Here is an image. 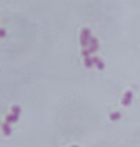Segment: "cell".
I'll return each instance as SVG.
<instances>
[{
	"label": "cell",
	"instance_id": "obj_6",
	"mask_svg": "<svg viewBox=\"0 0 140 147\" xmlns=\"http://www.w3.org/2000/svg\"><path fill=\"white\" fill-rule=\"evenodd\" d=\"M119 119H120V113H119V111H113V113L110 114V120L116 121V120H119Z\"/></svg>",
	"mask_w": 140,
	"mask_h": 147
},
{
	"label": "cell",
	"instance_id": "obj_1",
	"mask_svg": "<svg viewBox=\"0 0 140 147\" xmlns=\"http://www.w3.org/2000/svg\"><path fill=\"white\" fill-rule=\"evenodd\" d=\"M92 39V33H90V29H83L82 33H80V45L82 47H89V42Z\"/></svg>",
	"mask_w": 140,
	"mask_h": 147
},
{
	"label": "cell",
	"instance_id": "obj_5",
	"mask_svg": "<svg viewBox=\"0 0 140 147\" xmlns=\"http://www.w3.org/2000/svg\"><path fill=\"white\" fill-rule=\"evenodd\" d=\"M85 66H86L87 69H90V67H93V66H94L93 57H86V59H85Z\"/></svg>",
	"mask_w": 140,
	"mask_h": 147
},
{
	"label": "cell",
	"instance_id": "obj_2",
	"mask_svg": "<svg viewBox=\"0 0 140 147\" xmlns=\"http://www.w3.org/2000/svg\"><path fill=\"white\" fill-rule=\"evenodd\" d=\"M87 49L90 50V53H94V51L99 50V40H97L96 37H92V39H90V42H89V47H87Z\"/></svg>",
	"mask_w": 140,
	"mask_h": 147
},
{
	"label": "cell",
	"instance_id": "obj_9",
	"mask_svg": "<svg viewBox=\"0 0 140 147\" xmlns=\"http://www.w3.org/2000/svg\"><path fill=\"white\" fill-rule=\"evenodd\" d=\"M73 147H77V146H73Z\"/></svg>",
	"mask_w": 140,
	"mask_h": 147
},
{
	"label": "cell",
	"instance_id": "obj_4",
	"mask_svg": "<svg viewBox=\"0 0 140 147\" xmlns=\"http://www.w3.org/2000/svg\"><path fill=\"white\" fill-rule=\"evenodd\" d=\"M93 61H94V66H96L99 70H103V69H104V61H103L100 57H93Z\"/></svg>",
	"mask_w": 140,
	"mask_h": 147
},
{
	"label": "cell",
	"instance_id": "obj_8",
	"mask_svg": "<svg viewBox=\"0 0 140 147\" xmlns=\"http://www.w3.org/2000/svg\"><path fill=\"white\" fill-rule=\"evenodd\" d=\"M3 34H4V32H3V30H0V36H3Z\"/></svg>",
	"mask_w": 140,
	"mask_h": 147
},
{
	"label": "cell",
	"instance_id": "obj_3",
	"mask_svg": "<svg viewBox=\"0 0 140 147\" xmlns=\"http://www.w3.org/2000/svg\"><path fill=\"white\" fill-rule=\"evenodd\" d=\"M132 100H133V93H132V92H126V93H124V97L122 100V103H123V106L127 107V106L132 103Z\"/></svg>",
	"mask_w": 140,
	"mask_h": 147
},
{
	"label": "cell",
	"instance_id": "obj_7",
	"mask_svg": "<svg viewBox=\"0 0 140 147\" xmlns=\"http://www.w3.org/2000/svg\"><path fill=\"white\" fill-rule=\"evenodd\" d=\"M82 54H83V57L86 59V57H90V54H92V53H90V50L87 49V47H85V49L82 50Z\"/></svg>",
	"mask_w": 140,
	"mask_h": 147
}]
</instances>
